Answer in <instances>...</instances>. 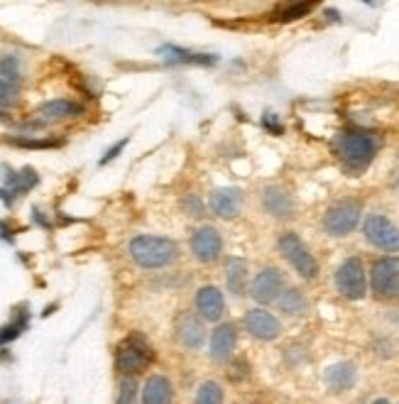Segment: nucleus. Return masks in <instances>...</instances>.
Wrapping results in <instances>:
<instances>
[{"label":"nucleus","mask_w":399,"mask_h":404,"mask_svg":"<svg viewBox=\"0 0 399 404\" xmlns=\"http://www.w3.org/2000/svg\"><path fill=\"white\" fill-rule=\"evenodd\" d=\"M130 257L145 270L167 268L179 257V245L169 238L157 235H137L130 243Z\"/></svg>","instance_id":"1"},{"label":"nucleus","mask_w":399,"mask_h":404,"mask_svg":"<svg viewBox=\"0 0 399 404\" xmlns=\"http://www.w3.org/2000/svg\"><path fill=\"white\" fill-rule=\"evenodd\" d=\"M333 147H336V152L343 160V165L353 171H360V169H365V167L372 162V157H375L377 140L370 135V132H355V130L341 132V135L336 137Z\"/></svg>","instance_id":"2"},{"label":"nucleus","mask_w":399,"mask_h":404,"mask_svg":"<svg viewBox=\"0 0 399 404\" xmlns=\"http://www.w3.org/2000/svg\"><path fill=\"white\" fill-rule=\"evenodd\" d=\"M152 360V350H149L147 341L143 336L132 333L130 338L120 343L118 355H115V365L123 375H135V372H143L145 368Z\"/></svg>","instance_id":"3"},{"label":"nucleus","mask_w":399,"mask_h":404,"mask_svg":"<svg viewBox=\"0 0 399 404\" xmlns=\"http://www.w3.org/2000/svg\"><path fill=\"white\" fill-rule=\"evenodd\" d=\"M280 252L304 279H314L316 274H319V262H316L314 255L306 250V245L302 243V238H299L297 233L282 235L280 238Z\"/></svg>","instance_id":"4"},{"label":"nucleus","mask_w":399,"mask_h":404,"mask_svg":"<svg viewBox=\"0 0 399 404\" xmlns=\"http://www.w3.org/2000/svg\"><path fill=\"white\" fill-rule=\"evenodd\" d=\"M336 287L346 299H363L367 294V277H365V268L358 257H348L343 262L336 272Z\"/></svg>","instance_id":"5"},{"label":"nucleus","mask_w":399,"mask_h":404,"mask_svg":"<svg viewBox=\"0 0 399 404\" xmlns=\"http://www.w3.org/2000/svg\"><path fill=\"white\" fill-rule=\"evenodd\" d=\"M360 213H363V209H360L358 201H338V204H333L331 209L326 211L324 228L331 235H348L353 233L355 226L360 223Z\"/></svg>","instance_id":"6"},{"label":"nucleus","mask_w":399,"mask_h":404,"mask_svg":"<svg viewBox=\"0 0 399 404\" xmlns=\"http://www.w3.org/2000/svg\"><path fill=\"white\" fill-rule=\"evenodd\" d=\"M365 238L370 240L375 248L387 252L399 250V228L383 213H370L365 218Z\"/></svg>","instance_id":"7"},{"label":"nucleus","mask_w":399,"mask_h":404,"mask_svg":"<svg viewBox=\"0 0 399 404\" xmlns=\"http://www.w3.org/2000/svg\"><path fill=\"white\" fill-rule=\"evenodd\" d=\"M372 289L380 296H399V257H385L372 265Z\"/></svg>","instance_id":"8"},{"label":"nucleus","mask_w":399,"mask_h":404,"mask_svg":"<svg viewBox=\"0 0 399 404\" xmlns=\"http://www.w3.org/2000/svg\"><path fill=\"white\" fill-rule=\"evenodd\" d=\"M191 250H194L196 260L201 262H216L223 250V238L213 226H201L191 235Z\"/></svg>","instance_id":"9"},{"label":"nucleus","mask_w":399,"mask_h":404,"mask_svg":"<svg viewBox=\"0 0 399 404\" xmlns=\"http://www.w3.org/2000/svg\"><path fill=\"white\" fill-rule=\"evenodd\" d=\"M282 292H285V277H282V272L280 270H274V268H267L255 277L250 294H252L255 302L272 304V302L280 299Z\"/></svg>","instance_id":"10"},{"label":"nucleus","mask_w":399,"mask_h":404,"mask_svg":"<svg viewBox=\"0 0 399 404\" xmlns=\"http://www.w3.org/2000/svg\"><path fill=\"white\" fill-rule=\"evenodd\" d=\"M174 331H177V341L182 343L189 350H196V348L204 346L206 341V326L204 321L191 311H182L177 316V324H174Z\"/></svg>","instance_id":"11"},{"label":"nucleus","mask_w":399,"mask_h":404,"mask_svg":"<svg viewBox=\"0 0 399 404\" xmlns=\"http://www.w3.org/2000/svg\"><path fill=\"white\" fill-rule=\"evenodd\" d=\"M245 329L260 341H274L282 333L280 321L265 309H252V311L245 313Z\"/></svg>","instance_id":"12"},{"label":"nucleus","mask_w":399,"mask_h":404,"mask_svg":"<svg viewBox=\"0 0 399 404\" xmlns=\"http://www.w3.org/2000/svg\"><path fill=\"white\" fill-rule=\"evenodd\" d=\"M211 209L221 218H235L243 209V191L240 189H216L211 194Z\"/></svg>","instance_id":"13"},{"label":"nucleus","mask_w":399,"mask_h":404,"mask_svg":"<svg viewBox=\"0 0 399 404\" xmlns=\"http://www.w3.org/2000/svg\"><path fill=\"white\" fill-rule=\"evenodd\" d=\"M263 206L267 209V213H272L274 218H291L294 216V199L289 191L280 187H269L263 191Z\"/></svg>","instance_id":"14"},{"label":"nucleus","mask_w":399,"mask_h":404,"mask_svg":"<svg viewBox=\"0 0 399 404\" xmlns=\"http://www.w3.org/2000/svg\"><path fill=\"white\" fill-rule=\"evenodd\" d=\"M235 341H238V333H235L233 324H223L213 331L211 336V355L218 363H226V360L233 355L235 350Z\"/></svg>","instance_id":"15"},{"label":"nucleus","mask_w":399,"mask_h":404,"mask_svg":"<svg viewBox=\"0 0 399 404\" xmlns=\"http://www.w3.org/2000/svg\"><path fill=\"white\" fill-rule=\"evenodd\" d=\"M223 294L216 287H201L196 294V309L201 311L206 321H218L223 316Z\"/></svg>","instance_id":"16"},{"label":"nucleus","mask_w":399,"mask_h":404,"mask_svg":"<svg viewBox=\"0 0 399 404\" xmlns=\"http://www.w3.org/2000/svg\"><path fill=\"white\" fill-rule=\"evenodd\" d=\"M355 365L353 363H336L326 370V385L333 390V392H346L355 385Z\"/></svg>","instance_id":"17"},{"label":"nucleus","mask_w":399,"mask_h":404,"mask_svg":"<svg viewBox=\"0 0 399 404\" xmlns=\"http://www.w3.org/2000/svg\"><path fill=\"white\" fill-rule=\"evenodd\" d=\"M84 113V106L76 101H66V98H57V101H47L40 106L37 115L45 120H62V118H76Z\"/></svg>","instance_id":"18"},{"label":"nucleus","mask_w":399,"mask_h":404,"mask_svg":"<svg viewBox=\"0 0 399 404\" xmlns=\"http://www.w3.org/2000/svg\"><path fill=\"white\" fill-rule=\"evenodd\" d=\"M174 392H171V382L162 375H152L145 382L143 390V399L145 404H169Z\"/></svg>","instance_id":"19"},{"label":"nucleus","mask_w":399,"mask_h":404,"mask_svg":"<svg viewBox=\"0 0 399 404\" xmlns=\"http://www.w3.org/2000/svg\"><path fill=\"white\" fill-rule=\"evenodd\" d=\"M226 285H228V292H233L235 296L245 294V285H247V262L245 260L230 257L228 265H226Z\"/></svg>","instance_id":"20"},{"label":"nucleus","mask_w":399,"mask_h":404,"mask_svg":"<svg viewBox=\"0 0 399 404\" xmlns=\"http://www.w3.org/2000/svg\"><path fill=\"white\" fill-rule=\"evenodd\" d=\"M160 54L169 64H201V67L216 64V57H211V54H194V51L179 49V47H162Z\"/></svg>","instance_id":"21"},{"label":"nucleus","mask_w":399,"mask_h":404,"mask_svg":"<svg viewBox=\"0 0 399 404\" xmlns=\"http://www.w3.org/2000/svg\"><path fill=\"white\" fill-rule=\"evenodd\" d=\"M5 184H8V194H10V196L25 194L27 189H32L34 184H37V174H34V169H29V167L20 171V174H15V171H8Z\"/></svg>","instance_id":"22"},{"label":"nucleus","mask_w":399,"mask_h":404,"mask_svg":"<svg viewBox=\"0 0 399 404\" xmlns=\"http://www.w3.org/2000/svg\"><path fill=\"white\" fill-rule=\"evenodd\" d=\"M277 302H280L282 311H287V313H304L306 311V299H304V294L299 289H285Z\"/></svg>","instance_id":"23"},{"label":"nucleus","mask_w":399,"mask_h":404,"mask_svg":"<svg viewBox=\"0 0 399 404\" xmlns=\"http://www.w3.org/2000/svg\"><path fill=\"white\" fill-rule=\"evenodd\" d=\"M196 404H223V388L213 380L204 382L196 394Z\"/></svg>","instance_id":"24"},{"label":"nucleus","mask_w":399,"mask_h":404,"mask_svg":"<svg viewBox=\"0 0 399 404\" xmlns=\"http://www.w3.org/2000/svg\"><path fill=\"white\" fill-rule=\"evenodd\" d=\"M27 313H20V316H17L15 321H12V324H8V326H3V329H0V346H5V343H10V341H15L17 336H20V333H23L25 329H27Z\"/></svg>","instance_id":"25"},{"label":"nucleus","mask_w":399,"mask_h":404,"mask_svg":"<svg viewBox=\"0 0 399 404\" xmlns=\"http://www.w3.org/2000/svg\"><path fill=\"white\" fill-rule=\"evenodd\" d=\"M17 98H20L17 84H12L8 79H0V106H15Z\"/></svg>","instance_id":"26"},{"label":"nucleus","mask_w":399,"mask_h":404,"mask_svg":"<svg viewBox=\"0 0 399 404\" xmlns=\"http://www.w3.org/2000/svg\"><path fill=\"white\" fill-rule=\"evenodd\" d=\"M135 394H137V382L132 380V377H125V380L120 382L118 402L115 404H132L135 402Z\"/></svg>","instance_id":"27"},{"label":"nucleus","mask_w":399,"mask_h":404,"mask_svg":"<svg viewBox=\"0 0 399 404\" xmlns=\"http://www.w3.org/2000/svg\"><path fill=\"white\" fill-rule=\"evenodd\" d=\"M0 71H3V76H5L8 81L17 84V81H20V62H17V57L3 59V62H0Z\"/></svg>","instance_id":"28"},{"label":"nucleus","mask_w":399,"mask_h":404,"mask_svg":"<svg viewBox=\"0 0 399 404\" xmlns=\"http://www.w3.org/2000/svg\"><path fill=\"white\" fill-rule=\"evenodd\" d=\"M182 209L186 211L189 216H194V218H201V216H204V201H201L196 194L184 196V199H182Z\"/></svg>","instance_id":"29"},{"label":"nucleus","mask_w":399,"mask_h":404,"mask_svg":"<svg viewBox=\"0 0 399 404\" xmlns=\"http://www.w3.org/2000/svg\"><path fill=\"white\" fill-rule=\"evenodd\" d=\"M311 3H297V5H287L285 10L280 12V20H297V17H304L311 12Z\"/></svg>","instance_id":"30"},{"label":"nucleus","mask_w":399,"mask_h":404,"mask_svg":"<svg viewBox=\"0 0 399 404\" xmlns=\"http://www.w3.org/2000/svg\"><path fill=\"white\" fill-rule=\"evenodd\" d=\"M12 145H20V147H32V150H47V147H57L59 143H51V140H25V137H15Z\"/></svg>","instance_id":"31"},{"label":"nucleus","mask_w":399,"mask_h":404,"mask_svg":"<svg viewBox=\"0 0 399 404\" xmlns=\"http://www.w3.org/2000/svg\"><path fill=\"white\" fill-rule=\"evenodd\" d=\"M125 145H128V137H123V140H118V143H115L113 147H110L108 152H106V154H103V157H101V165H108V162H113L115 157H118V154H120V150L125 147Z\"/></svg>","instance_id":"32"},{"label":"nucleus","mask_w":399,"mask_h":404,"mask_svg":"<svg viewBox=\"0 0 399 404\" xmlns=\"http://www.w3.org/2000/svg\"><path fill=\"white\" fill-rule=\"evenodd\" d=\"M372 404H389V402H387V399H375Z\"/></svg>","instance_id":"33"},{"label":"nucleus","mask_w":399,"mask_h":404,"mask_svg":"<svg viewBox=\"0 0 399 404\" xmlns=\"http://www.w3.org/2000/svg\"><path fill=\"white\" fill-rule=\"evenodd\" d=\"M0 120H8V115H3V113H0Z\"/></svg>","instance_id":"34"},{"label":"nucleus","mask_w":399,"mask_h":404,"mask_svg":"<svg viewBox=\"0 0 399 404\" xmlns=\"http://www.w3.org/2000/svg\"><path fill=\"white\" fill-rule=\"evenodd\" d=\"M397 184H399V169H397Z\"/></svg>","instance_id":"35"}]
</instances>
